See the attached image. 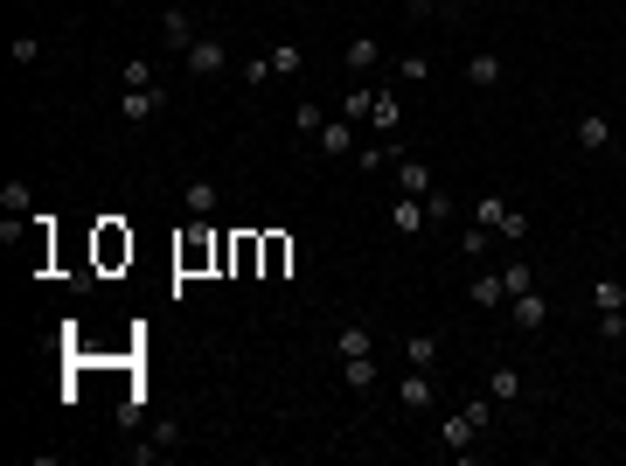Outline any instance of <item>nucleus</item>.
I'll list each match as a JSON object with an SVG mask.
<instances>
[{"label":"nucleus","instance_id":"1","mask_svg":"<svg viewBox=\"0 0 626 466\" xmlns=\"http://www.w3.org/2000/svg\"><path fill=\"white\" fill-rule=\"evenodd\" d=\"M181 70H188V77H202V84H209V77H223V70H230V42L202 28V35L188 42V56H181Z\"/></svg>","mask_w":626,"mask_h":466},{"label":"nucleus","instance_id":"2","mask_svg":"<svg viewBox=\"0 0 626 466\" xmlns=\"http://www.w3.org/2000/svg\"><path fill=\"white\" fill-rule=\"evenodd\" d=\"M202 28H195V14L188 7H167L160 14V49H174V56H188V42H195Z\"/></svg>","mask_w":626,"mask_h":466},{"label":"nucleus","instance_id":"3","mask_svg":"<svg viewBox=\"0 0 626 466\" xmlns=\"http://www.w3.org/2000/svg\"><path fill=\"white\" fill-rule=\"evenodd\" d=\"M571 140H578V154H606V147H613V119H606V112H578Z\"/></svg>","mask_w":626,"mask_h":466},{"label":"nucleus","instance_id":"4","mask_svg":"<svg viewBox=\"0 0 626 466\" xmlns=\"http://www.w3.org/2000/svg\"><path fill=\"white\" fill-rule=\"evenodd\" d=\"M390 174H397V195H418V202H425V195L439 188V181H432V167H425V160H411V154H397V160H390Z\"/></svg>","mask_w":626,"mask_h":466},{"label":"nucleus","instance_id":"5","mask_svg":"<svg viewBox=\"0 0 626 466\" xmlns=\"http://www.w3.org/2000/svg\"><path fill=\"white\" fill-rule=\"evenodd\" d=\"M119 112H126V126L160 119V112H167V84H154V91H126V98H119Z\"/></svg>","mask_w":626,"mask_h":466},{"label":"nucleus","instance_id":"6","mask_svg":"<svg viewBox=\"0 0 626 466\" xmlns=\"http://www.w3.org/2000/svg\"><path fill=\"white\" fill-rule=\"evenodd\" d=\"M508 313H515V327H522V334H543V327H550V300H543L536 286H529V293H515V300H508Z\"/></svg>","mask_w":626,"mask_h":466},{"label":"nucleus","instance_id":"7","mask_svg":"<svg viewBox=\"0 0 626 466\" xmlns=\"http://www.w3.org/2000/svg\"><path fill=\"white\" fill-rule=\"evenodd\" d=\"M397 397H404V411H432V404H439V383H432V369H404Z\"/></svg>","mask_w":626,"mask_h":466},{"label":"nucleus","instance_id":"8","mask_svg":"<svg viewBox=\"0 0 626 466\" xmlns=\"http://www.w3.org/2000/svg\"><path fill=\"white\" fill-rule=\"evenodd\" d=\"M167 446H174V425H167V418H154V425L140 432V446H126V460H133V466H154Z\"/></svg>","mask_w":626,"mask_h":466},{"label":"nucleus","instance_id":"9","mask_svg":"<svg viewBox=\"0 0 626 466\" xmlns=\"http://www.w3.org/2000/svg\"><path fill=\"white\" fill-rule=\"evenodd\" d=\"M473 439H480V425H473V418H467V404H460V411H453V418H446V425H439V446H446V453H460V460H467V453H473Z\"/></svg>","mask_w":626,"mask_h":466},{"label":"nucleus","instance_id":"10","mask_svg":"<svg viewBox=\"0 0 626 466\" xmlns=\"http://www.w3.org/2000/svg\"><path fill=\"white\" fill-rule=\"evenodd\" d=\"M390 230H397V237H418V230H432L425 202H418V195H397V202H390Z\"/></svg>","mask_w":626,"mask_h":466},{"label":"nucleus","instance_id":"11","mask_svg":"<svg viewBox=\"0 0 626 466\" xmlns=\"http://www.w3.org/2000/svg\"><path fill=\"white\" fill-rule=\"evenodd\" d=\"M313 147H320V154H327V160L355 154V119H341V112H334V119L320 126V140H313Z\"/></svg>","mask_w":626,"mask_h":466},{"label":"nucleus","instance_id":"12","mask_svg":"<svg viewBox=\"0 0 626 466\" xmlns=\"http://www.w3.org/2000/svg\"><path fill=\"white\" fill-rule=\"evenodd\" d=\"M369 126H376V140H397V126H404V105H397V91H376V105H369Z\"/></svg>","mask_w":626,"mask_h":466},{"label":"nucleus","instance_id":"13","mask_svg":"<svg viewBox=\"0 0 626 466\" xmlns=\"http://www.w3.org/2000/svg\"><path fill=\"white\" fill-rule=\"evenodd\" d=\"M501 77H508V63H501L494 49H480V56H467V84H473V91H494Z\"/></svg>","mask_w":626,"mask_h":466},{"label":"nucleus","instance_id":"14","mask_svg":"<svg viewBox=\"0 0 626 466\" xmlns=\"http://www.w3.org/2000/svg\"><path fill=\"white\" fill-rule=\"evenodd\" d=\"M467 300L480 313H494V307H508V286H501V272H480V279H473L467 286Z\"/></svg>","mask_w":626,"mask_h":466},{"label":"nucleus","instance_id":"15","mask_svg":"<svg viewBox=\"0 0 626 466\" xmlns=\"http://www.w3.org/2000/svg\"><path fill=\"white\" fill-rule=\"evenodd\" d=\"M216 202H223L216 181H188V188H181V209H188V216H216Z\"/></svg>","mask_w":626,"mask_h":466},{"label":"nucleus","instance_id":"16","mask_svg":"<svg viewBox=\"0 0 626 466\" xmlns=\"http://www.w3.org/2000/svg\"><path fill=\"white\" fill-rule=\"evenodd\" d=\"M341 383H348V390H376V383H383L376 355H348V362H341Z\"/></svg>","mask_w":626,"mask_h":466},{"label":"nucleus","instance_id":"17","mask_svg":"<svg viewBox=\"0 0 626 466\" xmlns=\"http://www.w3.org/2000/svg\"><path fill=\"white\" fill-rule=\"evenodd\" d=\"M487 397H494V404H522V376H515L508 362H494V369H487Z\"/></svg>","mask_w":626,"mask_h":466},{"label":"nucleus","instance_id":"18","mask_svg":"<svg viewBox=\"0 0 626 466\" xmlns=\"http://www.w3.org/2000/svg\"><path fill=\"white\" fill-rule=\"evenodd\" d=\"M376 63H383V42H376V35H369V28H362V35H355V42H348V70H355V77H362V70H376Z\"/></svg>","mask_w":626,"mask_h":466},{"label":"nucleus","instance_id":"19","mask_svg":"<svg viewBox=\"0 0 626 466\" xmlns=\"http://www.w3.org/2000/svg\"><path fill=\"white\" fill-rule=\"evenodd\" d=\"M0 209L28 223V216H35V188H28V181H0Z\"/></svg>","mask_w":626,"mask_h":466},{"label":"nucleus","instance_id":"20","mask_svg":"<svg viewBox=\"0 0 626 466\" xmlns=\"http://www.w3.org/2000/svg\"><path fill=\"white\" fill-rule=\"evenodd\" d=\"M404 362L411 369H439V334H404Z\"/></svg>","mask_w":626,"mask_h":466},{"label":"nucleus","instance_id":"21","mask_svg":"<svg viewBox=\"0 0 626 466\" xmlns=\"http://www.w3.org/2000/svg\"><path fill=\"white\" fill-rule=\"evenodd\" d=\"M334 355H341V362H348V355H376V334H369V327H341V334H334Z\"/></svg>","mask_w":626,"mask_h":466},{"label":"nucleus","instance_id":"22","mask_svg":"<svg viewBox=\"0 0 626 466\" xmlns=\"http://www.w3.org/2000/svg\"><path fill=\"white\" fill-rule=\"evenodd\" d=\"M265 56H272V70H279V77H300V70H307V56H300V42H272Z\"/></svg>","mask_w":626,"mask_h":466},{"label":"nucleus","instance_id":"23","mask_svg":"<svg viewBox=\"0 0 626 466\" xmlns=\"http://www.w3.org/2000/svg\"><path fill=\"white\" fill-rule=\"evenodd\" d=\"M592 307L599 313H626V286L620 279H592Z\"/></svg>","mask_w":626,"mask_h":466},{"label":"nucleus","instance_id":"24","mask_svg":"<svg viewBox=\"0 0 626 466\" xmlns=\"http://www.w3.org/2000/svg\"><path fill=\"white\" fill-rule=\"evenodd\" d=\"M237 77H244L251 91H265V84H272L279 70H272V56H244V63H237Z\"/></svg>","mask_w":626,"mask_h":466},{"label":"nucleus","instance_id":"25","mask_svg":"<svg viewBox=\"0 0 626 466\" xmlns=\"http://www.w3.org/2000/svg\"><path fill=\"white\" fill-rule=\"evenodd\" d=\"M501 216H508V195H480V202H473V223H480V230H501Z\"/></svg>","mask_w":626,"mask_h":466},{"label":"nucleus","instance_id":"26","mask_svg":"<svg viewBox=\"0 0 626 466\" xmlns=\"http://www.w3.org/2000/svg\"><path fill=\"white\" fill-rule=\"evenodd\" d=\"M369 105H376V91H369V84H348V98H341V119H369Z\"/></svg>","mask_w":626,"mask_h":466},{"label":"nucleus","instance_id":"27","mask_svg":"<svg viewBox=\"0 0 626 466\" xmlns=\"http://www.w3.org/2000/svg\"><path fill=\"white\" fill-rule=\"evenodd\" d=\"M501 286H508V300H515V293H529V286H536V272H529L522 258H508V265H501Z\"/></svg>","mask_w":626,"mask_h":466},{"label":"nucleus","instance_id":"28","mask_svg":"<svg viewBox=\"0 0 626 466\" xmlns=\"http://www.w3.org/2000/svg\"><path fill=\"white\" fill-rule=\"evenodd\" d=\"M160 77H154V63L147 56H126V91H154Z\"/></svg>","mask_w":626,"mask_h":466},{"label":"nucleus","instance_id":"29","mask_svg":"<svg viewBox=\"0 0 626 466\" xmlns=\"http://www.w3.org/2000/svg\"><path fill=\"white\" fill-rule=\"evenodd\" d=\"M320 126H327V112H320V105H293V133L320 140Z\"/></svg>","mask_w":626,"mask_h":466},{"label":"nucleus","instance_id":"30","mask_svg":"<svg viewBox=\"0 0 626 466\" xmlns=\"http://www.w3.org/2000/svg\"><path fill=\"white\" fill-rule=\"evenodd\" d=\"M28 63H42V35H14V70H28Z\"/></svg>","mask_w":626,"mask_h":466},{"label":"nucleus","instance_id":"31","mask_svg":"<svg viewBox=\"0 0 626 466\" xmlns=\"http://www.w3.org/2000/svg\"><path fill=\"white\" fill-rule=\"evenodd\" d=\"M425 216H432V223H453V195L432 188V195H425Z\"/></svg>","mask_w":626,"mask_h":466},{"label":"nucleus","instance_id":"32","mask_svg":"<svg viewBox=\"0 0 626 466\" xmlns=\"http://www.w3.org/2000/svg\"><path fill=\"white\" fill-rule=\"evenodd\" d=\"M487 237H494V230H480V223H473V230H460V258H480V251H487Z\"/></svg>","mask_w":626,"mask_h":466},{"label":"nucleus","instance_id":"33","mask_svg":"<svg viewBox=\"0 0 626 466\" xmlns=\"http://www.w3.org/2000/svg\"><path fill=\"white\" fill-rule=\"evenodd\" d=\"M397 70H404V84H425V77H432V63H425V56H397Z\"/></svg>","mask_w":626,"mask_h":466},{"label":"nucleus","instance_id":"34","mask_svg":"<svg viewBox=\"0 0 626 466\" xmlns=\"http://www.w3.org/2000/svg\"><path fill=\"white\" fill-rule=\"evenodd\" d=\"M494 411H501V404H494V397H473V404H467V418H473V425H480V432H487V425H494Z\"/></svg>","mask_w":626,"mask_h":466},{"label":"nucleus","instance_id":"35","mask_svg":"<svg viewBox=\"0 0 626 466\" xmlns=\"http://www.w3.org/2000/svg\"><path fill=\"white\" fill-rule=\"evenodd\" d=\"M404 14H411V21H432V14H439V0H404Z\"/></svg>","mask_w":626,"mask_h":466}]
</instances>
